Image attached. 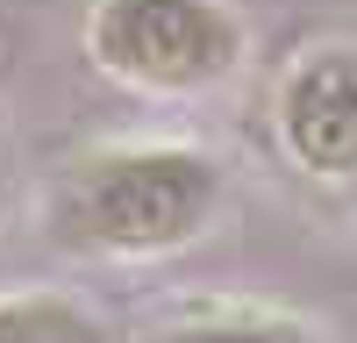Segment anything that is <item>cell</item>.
<instances>
[{
    "mask_svg": "<svg viewBox=\"0 0 357 343\" xmlns=\"http://www.w3.org/2000/svg\"><path fill=\"white\" fill-rule=\"evenodd\" d=\"M222 165L193 143H114L57 172L43 229L72 257H165L222 215Z\"/></svg>",
    "mask_w": 357,
    "mask_h": 343,
    "instance_id": "6da1fadb",
    "label": "cell"
},
{
    "mask_svg": "<svg viewBox=\"0 0 357 343\" xmlns=\"http://www.w3.org/2000/svg\"><path fill=\"white\" fill-rule=\"evenodd\" d=\"M243 50L250 36L229 0H93L86 8V57L129 93H215L243 72Z\"/></svg>",
    "mask_w": 357,
    "mask_h": 343,
    "instance_id": "7a4b0ae2",
    "label": "cell"
},
{
    "mask_svg": "<svg viewBox=\"0 0 357 343\" xmlns=\"http://www.w3.org/2000/svg\"><path fill=\"white\" fill-rule=\"evenodd\" d=\"M272 122L279 151L307 179H357V43H314L293 57Z\"/></svg>",
    "mask_w": 357,
    "mask_h": 343,
    "instance_id": "3957f363",
    "label": "cell"
},
{
    "mask_svg": "<svg viewBox=\"0 0 357 343\" xmlns=\"http://www.w3.org/2000/svg\"><path fill=\"white\" fill-rule=\"evenodd\" d=\"M0 343H107V329L65 294H0Z\"/></svg>",
    "mask_w": 357,
    "mask_h": 343,
    "instance_id": "277c9868",
    "label": "cell"
},
{
    "mask_svg": "<svg viewBox=\"0 0 357 343\" xmlns=\"http://www.w3.org/2000/svg\"><path fill=\"white\" fill-rule=\"evenodd\" d=\"M143 343H314L293 314H257V307H229V314H193V322H172Z\"/></svg>",
    "mask_w": 357,
    "mask_h": 343,
    "instance_id": "5b68a950",
    "label": "cell"
}]
</instances>
